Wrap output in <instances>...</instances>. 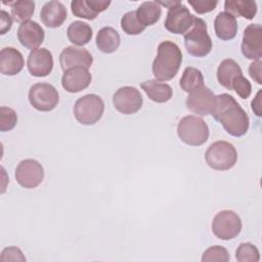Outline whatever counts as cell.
I'll use <instances>...</instances> for the list:
<instances>
[{
	"mask_svg": "<svg viewBox=\"0 0 262 262\" xmlns=\"http://www.w3.org/2000/svg\"><path fill=\"white\" fill-rule=\"evenodd\" d=\"M211 115L231 136L241 137L248 132L250 126L248 114L238 102L227 93L216 96L215 107Z\"/></svg>",
	"mask_w": 262,
	"mask_h": 262,
	"instance_id": "1",
	"label": "cell"
},
{
	"mask_svg": "<svg viewBox=\"0 0 262 262\" xmlns=\"http://www.w3.org/2000/svg\"><path fill=\"white\" fill-rule=\"evenodd\" d=\"M182 62V52L177 44L166 40L159 44L157 56L154 59L151 70L158 81L172 80L179 71Z\"/></svg>",
	"mask_w": 262,
	"mask_h": 262,
	"instance_id": "2",
	"label": "cell"
},
{
	"mask_svg": "<svg viewBox=\"0 0 262 262\" xmlns=\"http://www.w3.org/2000/svg\"><path fill=\"white\" fill-rule=\"evenodd\" d=\"M184 45L186 51L195 57H204L211 52L212 40L204 19L194 17L192 28L184 34Z\"/></svg>",
	"mask_w": 262,
	"mask_h": 262,
	"instance_id": "3",
	"label": "cell"
},
{
	"mask_svg": "<svg viewBox=\"0 0 262 262\" xmlns=\"http://www.w3.org/2000/svg\"><path fill=\"white\" fill-rule=\"evenodd\" d=\"M209 127L196 116L183 117L177 124V135L182 142L191 146H200L209 138Z\"/></svg>",
	"mask_w": 262,
	"mask_h": 262,
	"instance_id": "4",
	"label": "cell"
},
{
	"mask_svg": "<svg viewBox=\"0 0 262 262\" xmlns=\"http://www.w3.org/2000/svg\"><path fill=\"white\" fill-rule=\"evenodd\" d=\"M205 159L210 168L217 171H226L236 164L237 151L230 142L218 140L208 147Z\"/></svg>",
	"mask_w": 262,
	"mask_h": 262,
	"instance_id": "5",
	"label": "cell"
},
{
	"mask_svg": "<svg viewBox=\"0 0 262 262\" xmlns=\"http://www.w3.org/2000/svg\"><path fill=\"white\" fill-rule=\"evenodd\" d=\"M104 112V102L96 94H86L76 100L74 115L76 120L82 125H94L97 123Z\"/></svg>",
	"mask_w": 262,
	"mask_h": 262,
	"instance_id": "6",
	"label": "cell"
},
{
	"mask_svg": "<svg viewBox=\"0 0 262 262\" xmlns=\"http://www.w3.org/2000/svg\"><path fill=\"white\" fill-rule=\"evenodd\" d=\"M242 220L239 216L231 210L218 212L212 221V231L216 237L229 241L236 237L242 230Z\"/></svg>",
	"mask_w": 262,
	"mask_h": 262,
	"instance_id": "7",
	"label": "cell"
},
{
	"mask_svg": "<svg viewBox=\"0 0 262 262\" xmlns=\"http://www.w3.org/2000/svg\"><path fill=\"white\" fill-rule=\"evenodd\" d=\"M29 101L31 105L40 112L54 110L59 101L56 88L49 83H36L29 90Z\"/></svg>",
	"mask_w": 262,
	"mask_h": 262,
	"instance_id": "8",
	"label": "cell"
},
{
	"mask_svg": "<svg viewBox=\"0 0 262 262\" xmlns=\"http://www.w3.org/2000/svg\"><path fill=\"white\" fill-rule=\"evenodd\" d=\"M15 180L25 188H35L39 186L44 178L42 165L34 159H26L18 163L15 168Z\"/></svg>",
	"mask_w": 262,
	"mask_h": 262,
	"instance_id": "9",
	"label": "cell"
},
{
	"mask_svg": "<svg viewBox=\"0 0 262 262\" xmlns=\"http://www.w3.org/2000/svg\"><path fill=\"white\" fill-rule=\"evenodd\" d=\"M143 103L140 91L132 86H123L113 95V104L115 108L123 115H132L137 113Z\"/></svg>",
	"mask_w": 262,
	"mask_h": 262,
	"instance_id": "10",
	"label": "cell"
},
{
	"mask_svg": "<svg viewBox=\"0 0 262 262\" xmlns=\"http://www.w3.org/2000/svg\"><path fill=\"white\" fill-rule=\"evenodd\" d=\"M194 17L180 1L175 6L169 8L164 26L172 34L182 35L192 27Z\"/></svg>",
	"mask_w": 262,
	"mask_h": 262,
	"instance_id": "11",
	"label": "cell"
},
{
	"mask_svg": "<svg viewBox=\"0 0 262 262\" xmlns=\"http://www.w3.org/2000/svg\"><path fill=\"white\" fill-rule=\"evenodd\" d=\"M215 103L216 95L206 86L190 92L185 100L187 110L200 116L211 115L215 107Z\"/></svg>",
	"mask_w": 262,
	"mask_h": 262,
	"instance_id": "12",
	"label": "cell"
},
{
	"mask_svg": "<svg viewBox=\"0 0 262 262\" xmlns=\"http://www.w3.org/2000/svg\"><path fill=\"white\" fill-rule=\"evenodd\" d=\"M242 53L252 60L262 57V27L259 24H250L244 31L242 40Z\"/></svg>",
	"mask_w": 262,
	"mask_h": 262,
	"instance_id": "13",
	"label": "cell"
},
{
	"mask_svg": "<svg viewBox=\"0 0 262 262\" xmlns=\"http://www.w3.org/2000/svg\"><path fill=\"white\" fill-rule=\"evenodd\" d=\"M27 67L30 74L34 77H46L53 69L52 53L46 48L32 50L28 56Z\"/></svg>",
	"mask_w": 262,
	"mask_h": 262,
	"instance_id": "14",
	"label": "cell"
},
{
	"mask_svg": "<svg viewBox=\"0 0 262 262\" xmlns=\"http://www.w3.org/2000/svg\"><path fill=\"white\" fill-rule=\"evenodd\" d=\"M92 80V76L88 69L83 67H75L63 72L61 77L62 88L70 93H77L86 89Z\"/></svg>",
	"mask_w": 262,
	"mask_h": 262,
	"instance_id": "15",
	"label": "cell"
},
{
	"mask_svg": "<svg viewBox=\"0 0 262 262\" xmlns=\"http://www.w3.org/2000/svg\"><path fill=\"white\" fill-rule=\"evenodd\" d=\"M92 63L93 57L85 48L68 46L59 54V64L63 72L75 67L89 69Z\"/></svg>",
	"mask_w": 262,
	"mask_h": 262,
	"instance_id": "16",
	"label": "cell"
},
{
	"mask_svg": "<svg viewBox=\"0 0 262 262\" xmlns=\"http://www.w3.org/2000/svg\"><path fill=\"white\" fill-rule=\"evenodd\" d=\"M45 33L43 28L36 21L29 20L19 25L17 29V39L27 49L35 50L44 41Z\"/></svg>",
	"mask_w": 262,
	"mask_h": 262,
	"instance_id": "17",
	"label": "cell"
},
{
	"mask_svg": "<svg viewBox=\"0 0 262 262\" xmlns=\"http://www.w3.org/2000/svg\"><path fill=\"white\" fill-rule=\"evenodd\" d=\"M23 54L13 47H4L0 51V72L5 76H15L23 70Z\"/></svg>",
	"mask_w": 262,
	"mask_h": 262,
	"instance_id": "18",
	"label": "cell"
},
{
	"mask_svg": "<svg viewBox=\"0 0 262 262\" xmlns=\"http://www.w3.org/2000/svg\"><path fill=\"white\" fill-rule=\"evenodd\" d=\"M67 8L59 1L46 2L41 8L40 18L47 28H58L67 19Z\"/></svg>",
	"mask_w": 262,
	"mask_h": 262,
	"instance_id": "19",
	"label": "cell"
},
{
	"mask_svg": "<svg viewBox=\"0 0 262 262\" xmlns=\"http://www.w3.org/2000/svg\"><path fill=\"white\" fill-rule=\"evenodd\" d=\"M214 30L219 39L232 40L237 33L236 18L226 11L219 12L214 20Z\"/></svg>",
	"mask_w": 262,
	"mask_h": 262,
	"instance_id": "20",
	"label": "cell"
},
{
	"mask_svg": "<svg viewBox=\"0 0 262 262\" xmlns=\"http://www.w3.org/2000/svg\"><path fill=\"white\" fill-rule=\"evenodd\" d=\"M140 86L151 101L164 103L172 98L173 90L171 86L166 83H162L158 80H147L141 83Z\"/></svg>",
	"mask_w": 262,
	"mask_h": 262,
	"instance_id": "21",
	"label": "cell"
},
{
	"mask_svg": "<svg viewBox=\"0 0 262 262\" xmlns=\"http://www.w3.org/2000/svg\"><path fill=\"white\" fill-rule=\"evenodd\" d=\"M241 75H243L241 67L231 58L223 59L217 69V80L219 84L228 90H231L232 82Z\"/></svg>",
	"mask_w": 262,
	"mask_h": 262,
	"instance_id": "22",
	"label": "cell"
},
{
	"mask_svg": "<svg viewBox=\"0 0 262 262\" xmlns=\"http://www.w3.org/2000/svg\"><path fill=\"white\" fill-rule=\"evenodd\" d=\"M120 42L121 39L119 33L111 27L101 28L98 31L95 39L97 48L103 53L115 52L119 48Z\"/></svg>",
	"mask_w": 262,
	"mask_h": 262,
	"instance_id": "23",
	"label": "cell"
},
{
	"mask_svg": "<svg viewBox=\"0 0 262 262\" xmlns=\"http://www.w3.org/2000/svg\"><path fill=\"white\" fill-rule=\"evenodd\" d=\"M67 36L71 43L77 46H84L92 39L91 27L81 20L73 21L67 29Z\"/></svg>",
	"mask_w": 262,
	"mask_h": 262,
	"instance_id": "24",
	"label": "cell"
},
{
	"mask_svg": "<svg viewBox=\"0 0 262 262\" xmlns=\"http://www.w3.org/2000/svg\"><path fill=\"white\" fill-rule=\"evenodd\" d=\"M138 23L144 28L156 24L162 14V8L157 1H145L135 11Z\"/></svg>",
	"mask_w": 262,
	"mask_h": 262,
	"instance_id": "25",
	"label": "cell"
},
{
	"mask_svg": "<svg viewBox=\"0 0 262 262\" xmlns=\"http://www.w3.org/2000/svg\"><path fill=\"white\" fill-rule=\"evenodd\" d=\"M224 8L234 17L242 16L246 19H253L257 13V3L250 0H226Z\"/></svg>",
	"mask_w": 262,
	"mask_h": 262,
	"instance_id": "26",
	"label": "cell"
},
{
	"mask_svg": "<svg viewBox=\"0 0 262 262\" xmlns=\"http://www.w3.org/2000/svg\"><path fill=\"white\" fill-rule=\"evenodd\" d=\"M179 85L184 92L190 93L204 86V77L200 70L187 67L183 71Z\"/></svg>",
	"mask_w": 262,
	"mask_h": 262,
	"instance_id": "27",
	"label": "cell"
},
{
	"mask_svg": "<svg viewBox=\"0 0 262 262\" xmlns=\"http://www.w3.org/2000/svg\"><path fill=\"white\" fill-rule=\"evenodd\" d=\"M11 7L12 18L16 23L29 21L35 11V2L29 0H19L13 2H3Z\"/></svg>",
	"mask_w": 262,
	"mask_h": 262,
	"instance_id": "28",
	"label": "cell"
},
{
	"mask_svg": "<svg viewBox=\"0 0 262 262\" xmlns=\"http://www.w3.org/2000/svg\"><path fill=\"white\" fill-rule=\"evenodd\" d=\"M235 259L238 262H258L260 254L256 246L251 243H242L235 252Z\"/></svg>",
	"mask_w": 262,
	"mask_h": 262,
	"instance_id": "29",
	"label": "cell"
},
{
	"mask_svg": "<svg viewBox=\"0 0 262 262\" xmlns=\"http://www.w3.org/2000/svg\"><path fill=\"white\" fill-rule=\"evenodd\" d=\"M71 9L75 16L85 18L88 20H93L98 15L97 12L93 10L90 6L88 0H74L71 2Z\"/></svg>",
	"mask_w": 262,
	"mask_h": 262,
	"instance_id": "30",
	"label": "cell"
},
{
	"mask_svg": "<svg viewBox=\"0 0 262 262\" xmlns=\"http://www.w3.org/2000/svg\"><path fill=\"white\" fill-rule=\"evenodd\" d=\"M121 28L127 35H139L145 30L138 23L135 11H129L123 15L121 18Z\"/></svg>",
	"mask_w": 262,
	"mask_h": 262,
	"instance_id": "31",
	"label": "cell"
},
{
	"mask_svg": "<svg viewBox=\"0 0 262 262\" xmlns=\"http://www.w3.org/2000/svg\"><path fill=\"white\" fill-rule=\"evenodd\" d=\"M230 257L227 250L221 246H213L208 248L202 256V262H227Z\"/></svg>",
	"mask_w": 262,
	"mask_h": 262,
	"instance_id": "32",
	"label": "cell"
},
{
	"mask_svg": "<svg viewBox=\"0 0 262 262\" xmlns=\"http://www.w3.org/2000/svg\"><path fill=\"white\" fill-rule=\"evenodd\" d=\"M17 123L16 113L7 106L0 107V131L6 132L12 130Z\"/></svg>",
	"mask_w": 262,
	"mask_h": 262,
	"instance_id": "33",
	"label": "cell"
},
{
	"mask_svg": "<svg viewBox=\"0 0 262 262\" xmlns=\"http://www.w3.org/2000/svg\"><path fill=\"white\" fill-rule=\"evenodd\" d=\"M231 90H234L235 93L243 99H247L252 92V85L243 75L236 77L231 85Z\"/></svg>",
	"mask_w": 262,
	"mask_h": 262,
	"instance_id": "34",
	"label": "cell"
},
{
	"mask_svg": "<svg viewBox=\"0 0 262 262\" xmlns=\"http://www.w3.org/2000/svg\"><path fill=\"white\" fill-rule=\"evenodd\" d=\"M1 262H25L26 257L17 247H8L3 249L0 256Z\"/></svg>",
	"mask_w": 262,
	"mask_h": 262,
	"instance_id": "35",
	"label": "cell"
},
{
	"mask_svg": "<svg viewBox=\"0 0 262 262\" xmlns=\"http://www.w3.org/2000/svg\"><path fill=\"white\" fill-rule=\"evenodd\" d=\"M188 4L193 8V10L199 14H204L210 11H213L218 2L217 1H211V0H194V1H187Z\"/></svg>",
	"mask_w": 262,
	"mask_h": 262,
	"instance_id": "36",
	"label": "cell"
},
{
	"mask_svg": "<svg viewBox=\"0 0 262 262\" xmlns=\"http://www.w3.org/2000/svg\"><path fill=\"white\" fill-rule=\"evenodd\" d=\"M261 59L260 60H254L250 67H249V74L250 77L257 83L262 84V74H261Z\"/></svg>",
	"mask_w": 262,
	"mask_h": 262,
	"instance_id": "37",
	"label": "cell"
},
{
	"mask_svg": "<svg viewBox=\"0 0 262 262\" xmlns=\"http://www.w3.org/2000/svg\"><path fill=\"white\" fill-rule=\"evenodd\" d=\"M12 26V18L5 10L0 11V34L4 35L7 33Z\"/></svg>",
	"mask_w": 262,
	"mask_h": 262,
	"instance_id": "38",
	"label": "cell"
},
{
	"mask_svg": "<svg viewBox=\"0 0 262 262\" xmlns=\"http://www.w3.org/2000/svg\"><path fill=\"white\" fill-rule=\"evenodd\" d=\"M261 93L262 91L259 90L255 96V98L252 100L251 106H252V111L255 113V115L257 117H261L262 116V112H261Z\"/></svg>",
	"mask_w": 262,
	"mask_h": 262,
	"instance_id": "39",
	"label": "cell"
},
{
	"mask_svg": "<svg viewBox=\"0 0 262 262\" xmlns=\"http://www.w3.org/2000/svg\"><path fill=\"white\" fill-rule=\"evenodd\" d=\"M180 1H157V3L159 5H163V6H166L168 8H171L173 6H175L176 4H178Z\"/></svg>",
	"mask_w": 262,
	"mask_h": 262,
	"instance_id": "40",
	"label": "cell"
}]
</instances>
